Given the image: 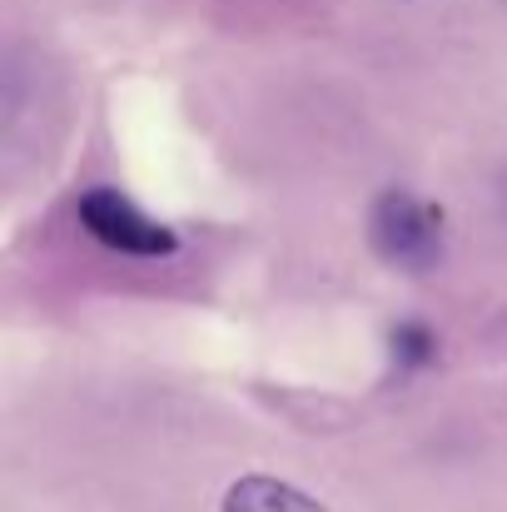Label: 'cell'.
Segmentation results:
<instances>
[{
    "mask_svg": "<svg viewBox=\"0 0 507 512\" xmlns=\"http://www.w3.org/2000/svg\"><path fill=\"white\" fill-rule=\"evenodd\" d=\"M75 214H80V224L105 244V249H115V254H135V259H165L179 249V239H174V229L165 224H155L150 214H140L120 189H110V184H95V189H85L80 194V204H75Z\"/></svg>",
    "mask_w": 507,
    "mask_h": 512,
    "instance_id": "2",
    "label": "cell"
},
{
    "mask_svg": "<svg viewBox=\"0 0 507 512\" xmlns=\"http://www.w3.org/2000/svg\"><path fill=\"white\" fill-rule=\"evenodd\" d=\"M224 512H324L309 493L279 483V478H264V473H249L239 478L229 493H224Z\"/></svg>",
    "mask_w": 507,
    "mask_h": 512,
    "instance_id": "3",
    "label": "cell"
},
{
    "mask_svg": "<svg viewBox=\"0 0 507 512\" xmlns=\"http://www.w3.org/2000/svg\"><path fill=\"white\" fill-rule=\"evenodd\" d=\"M368 244L383 264L423 274L443 259V209L413 189H383L368 209Z\"/></svg>",
    "mask_w": 507,
    "mask_h": 512,
    "instance_id": "1",
    "label": "cell"
},
{
    "mask_svg": "<svg viewBox=\"0 0 507 512\" xmlns=\"http://www.w3.org/2000/svg\"><path fill=\"white\" fill-rule=\"evenodd\" d=\"M438 358V339L428 324H398L393 329V363L398 368H428Z\"/></svg>",
    "mask_w": 507,
    "mask_h": 512,
    "instance_id": "4",
    "label": "cell"
}]
</instances>
